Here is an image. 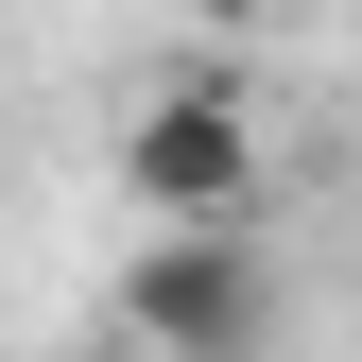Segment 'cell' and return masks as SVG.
<instances>
[{"label": "cell", "mask_w": 362, "mask_h": 362, "mask_svg": "<svg viewBox=\"0 0 362 362\" xmlns=\"http://www.w3.org/2000/svg\"><path fill=\"white\" fill-rule=\"evenodd\" d=\"M121 328L156 362H276V259H259V224H156L139 276H121Z\"/></svg>", "instance_id": "obj_1"}, {"label": "cell", "mask_w": 362, "mask_h": 362, "mask_svg": "<svg viewBox=\"0 0 362 362\" xmlns=\"http://www.w3.org/2000/svg\"><path fill=\"white\" fill-rule=\"evenodd\" d=\"M259 104L242 86H139V121H121V190L156 224H242L259 207Z\"/></svg>", "instance_id": "obj_2"}]
</instances>
